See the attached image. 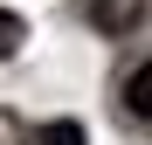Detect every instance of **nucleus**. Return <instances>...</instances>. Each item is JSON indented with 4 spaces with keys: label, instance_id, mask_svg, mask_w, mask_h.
<instances>
[{
    "label": "nucleus",
    "instance_id": "obj_1",
    "mask_svg": "<svg viewBox=\"0 0 152 145\" xmlns=\"http://www.w3.org/2000/svg\"><path fill=\"white\" fill-rule=\"evenodd\" d=\"M35 145H90V138H83V125L56 117V125H42V131H35Z\"/></svg>",
    "mask_w": 152,
    "mask_h": 145
},
{
    "label": "nucleus",
    "instance_id": "obj_2",
    "mask_svg": "<svg viewBox=\"0 0 152 145\" xmlns=\"http://www.w3.org/2000/svg\"><path fill=\"white\" fill-rule=\"evenodd\" d=\"M21 42H28V21H21V14H7V7H0V55H14V48Z\"/></svg>",
    "mask_w": 152,
    "mask_h": 145
},
{
    "label": "nucleus",
    "instance_id": "obj_3",
    "mask_svg": "<svg viewBox=\"0 0 152 145\" xmlns=\"http://www.w3.org/2000/svg\"><path fill=\"white\" fill-rule=\"evenodd\" d=\"M132 111H138V117H152V62H145V69H132Z\"/></svg>",
    "mask_w": 152,
    "mask_h": 145
}]
</instances>
